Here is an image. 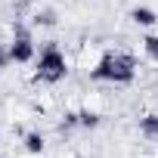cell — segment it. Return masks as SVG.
I'll return each instance as SVG.
<instances>
[{
  "label": "cell",
  "instance_id": "cell-1",
  "mask_svg": "<svg viewBox=\"0 0 158 158\" xmlns=\"http://www.w3.org/2000/svg\"><path fill=\"white\" fill-rule=\"evenodd\" d=\"M136 77V59L130 53H106L93 68L90 81H106V84H130Z\"/></svg>",
  "mask_w": 158,
  "mask_h": 158
},
{
  "label": "cell",
  "instance_id": "cell-2",
  "mask_svg": "<svg viewBox=\"0 0 158 158\" xmlns=\"http://www.w3.org/2000/svg\"><path fill=\"white\" fill-rule=\"evenodd\" d=\"M65 74H68L65 53L53 40L44 44V50L37 56V68H34V81H40V84H59V81H65Z\"/></svg>",
  "mask_w": 158,
  "mask_h": 158
},
{
  "label": "cell",
  "instance_id": "cell-3",
  "mask_svg": "<svg viewBox=\"0 0 158 158\" xmlns=\"http://www.w3.org/2000/svg\"><path fill=\"white\" fill-rule=\"evenodd\" d=\"M10 56H13V62H31L34 59V40H31V34H19V37H13L10 40Z\"/></svg>",
  "mask_w": 158,
  "mask_h": 158
},
{
  "label": "cell",
  "instance_id": "cell-4",
  "mask_svg": "<svg viewBox=\"0 0 158 158\" xmlns=\"http://www.w3.org/2000/svg\"><path fill=\"white\" fill-rule=\"evenodd\" d=\"M130 22L139 25V28H152V25L158 22V16H155V10H149V6H133V10H130Z\"/></svg>",
  "mask_w": 158,
  "mask_h": 158
},
{
  "label": "cell",
  "instance_id": "cell-5",
  "mask_svg": "<svg viewBox=\"0 0 158 158\" xmlns=\"http://www.w3.org/2000/svg\"><path fill=\"white\" fill-rule=\"evenodd\" d=\"M22 146H25V152L40 155V152L47 149V139H44V133H40V130H28V133L22 136Z\"/></svg>",
  "mask_w": 158,
  "mask_h": 158
},
{
  "label": "cell",
  "instance_id": "cell-6",
  "mask_svg": "<svg viewBox=\"0 0 158 158\" xmlns=\"http://www.w3.org/2000/svg\"><path fill=\"white\" fill-rule=\"evenodd\" d=\"M139 133L146 139H158V115L155 112H149V115L139 118Z\"/></svg>",
  "mask_w": 158,
  "mask_h": 158
},
{
  "label": "cell",
  "instance_id": "cell-7",
  "mask_svg": "<svg viewBox=\"0 0 158 158\" xmlns=\"http://www.w3.org/2000/svg\"><path fill=\"white\" fill-rule=\"evenodd\" d=\"M99 124H102V115H99V112H90V109H87V112H77V127L96 130Z\"/></svg>",
  "mask_w": 158,
  "mask_h": 158
},
{
  "label": "cell",
  "instance_id": "cell-8",
  "mask_svg": "<svg viewBox=\"0 0 158 158\" xmlns=\"http://www.w3.org/2000/svg\"><path fill=\"white\" fill-rule=\"evenodd\" d=\"M56 22H59L56 10H37V13H34V25H37V28H53Z\"/></svg>",
  "mask_w": 158,
  "mask_h": 158
},
{
  "label": "cell",
  "instance_id": "cell-9",
  "mask_svg": "<svg viewBox=\"0 0 158 158\" xmlns=\"http://www.w3.org/2000/svg\"><path fill=\"white\" fill-rule=\"evenodd\" d=\"M143 50H146V56L158 65V34H146V37H143Z\"/></svg>",
  "mask_w": 158,
  "mask_h": 158
},
{
  "label": "cell",
  "instance_id": "cell-10",
  "mask_svg": "<svg viewBox=\"0 0 158 158\" xmlns=\"http://www.w3.org/2000/svg\"><path fill=\"white\" fill-rule=\"evenodd\" d=\"M74 127H77V112H68V115L59 121V130H62V133H68V130H74Z\"/></svg>",
  "mask_w": 158,
  "mask_h": 158
},
{
  "label": "cell",
  "instance_id": "cell-11",
  "mask_svg": "<svg viewBox=\"0 0 158 158\" xmlns=\"http://www.w3.org/2000/svg\"><path fill=\"white\" fill-rule=\"evenodd\" d=\"M6 65H13V56H10L6 44H0V68H6Z\"/></svg>",
  "mask_w": 158,
  "mask_h": 158
}]
</instances>
